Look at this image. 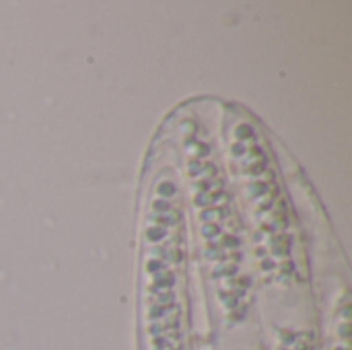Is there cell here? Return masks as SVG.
Segmentation results:
<instances>
[{"mask_svg": "<svg viewBox=\"0 0 352 350\" xmlns=\"http://www.w3.org/2000/svg\"><path fill=\"white\" fill-rule=\"evenodd\" d=\"M227 155L241 190L260 272L276 287H291L297 260L289 200L264 134L239 111H231L227 122Z\"/></svg>", "mask_w": 352, "mask_h": 350, "instance_id": "cell-3", "label": "cell"}, {"mask_svg": "<svg viewBox=\"0 0 352 350\" xmlns=\"http://www.w3.org/2000/svg\"><path fill=\"white\" fill-rule=\"evenodd\" d=\"M272 350H316V344H314L311 332L303 328L285 326L276 330Z\"/></svg>", "mask_w": 352, "mask_h": 350, "instance_id": "cell-5", "label": "cell"}, {"mask_svg": "<svg viewBox=\"0 0 352 350\" xmlns=\"http://www.w3.org/2000/svg\"><path fill=\"white\" fill-rule=\"evenodd\" d=\"M179 146L194 221L202 243V260L212 283L225 328H237L252 309V276L248 270L245 227L237 198L210 140L196 122H182Z\"/></svg>", "mask_w": 352, "mask_h": 350, "instance_id": "cell-1", "label": "cell"}, {"mask_svg": "<svg viewBox=\"0 0 352 350\" xmlns=\"http://www.w3.org/2000/svg\"><path fill=\"white\" fill-rule=\"evenodd\" d=\"M328 350H351V297H349V291L342 293V299L338 301V307L334 311Z\"/></svg>", "mask_w": 352, "mask_h": 350, "instance_id": "cell-4", "label": "cell"}, {"mask_svg": "<svg viewBox=\"0 0 352 350\" xmlns=\"http://www.w3.org/2000/svg\"><path fill=\"white\" fill-rule=\"evenodd\" d=\"M186 229L179 184L169 169L153 182L142 229L140 350H190Z\"/></svg>", "mask_w": 352, "mask_h": 350, "instance_id": "cell-2", "label": "cell"}]
</instances>
